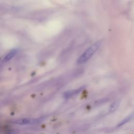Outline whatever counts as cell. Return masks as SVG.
I'll use <instances>...</instances> for the list:
<instances>
[{
	"instance_id": "obj_1",
	"label": "cell",
	"mask_w": 134,
	"mask_h": 134,
	"mask_svg": "<svg viewBox=\"0 0 134 134\" xmlns=\"http://www.w3.org/2000/svg\"><path fill=\"white\" fill-rule=\"evenodd\" d=\"M100 44L101 41H98L92 44L90 47H89L77 60V64H81L87 61L90 59V58L93 55V54L96 52V51L98 49Z\"/></svg>"
},
{
	"instance_id": "obj_2",
	"label": "cell",
	"mask_w": 134,
	"mask_h": 134,
	"mask_svg": "<svg viewBox=\"0 0 134 134\" xmlns=\"http://www.w3.org/2000/svg\"><path fill=\"white\" fill-rule=\"evenodd\" d=\"M85 88V86H81L78 88L74 89V90H71L66 91L63 94V97L65 99H69L71 97H72L73 96H75L80 93H81L84 89Z\"/></svg>"
},
{
	"instance_id": "obj_3",
	"label": "cell",
	"mask_w": 134,
	"mask_h": 134,
	"mask_svg": "<svg viewBox=\"0 0 134 134\" xmlns=\"http://www.w3.org/2000/svg\"><path fill=\"white\" fill-rule=\"evenodd\" d=\"M39 122L38 120L37 119L33 118H21L19 119L14 121L15 124L17 125H32L36 124Z\"/></svg>"
},
{
	"instance_id": "obj_4",
	"label": "cell",
	"mask_w": 134,
	"mask_h": 134,
	"mask_svg": "<svg viewBox=\"0 0 134 134\" xmlns=\"http://www.w3.org/2000/svg\"><path fill=\"white\" fill-rule=\"evenodd\" d=\"M18 50L17 49H13L9 53H8L5 57L3 60V62H6L10 60H11L17 53Z\"/></svg>"
},
{
	"instance_id": "obj_5",
	"label": "cell",
	"mask_w": 134,
	"mask_h": 134,
	"mask_svg": "<svg viewBox=\"0 0 134 134\" xmlns=\"http://www.w3.org/2000/svg\"><path fill=\"white\" fill-rule=\"evenodd\" d=\"M134 115L133 114H131L129 115H128L127 116H126L125 118H124L120 122H119L117 125V127H120L124 125H125V124H126L127 122H129L131 119H132V118H133Z\"/></svg>"
},
{
	"instance_id": "obj_6",
	"label": "cell",
	"mask_w": 134,
	"mask_h": 134,
	"mask_svg": "<svg viewBox=\"0 0 134 134\" xmlns=\"http://www.w3.org/2000/svg\"><path fill=\"white\" fill-rule=\"evenodd\" d=\"M120 104V101L119 100H116L114 101V102H113L109 106V113H113L114 111H115L117 108L118 107L119 105Z\"/></svg>"
}]
</instances>
